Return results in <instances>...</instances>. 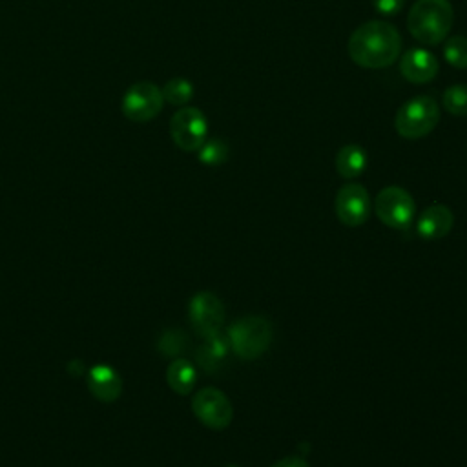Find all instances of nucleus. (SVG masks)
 I'll return each mask as SVG.
<instances>
[{
    "label": "nucleus",
    "mask_w": 467,
    "mask_h": 467,
    "mask_svg": "<svg viewBox=\"0 0 467 467\" xmlns=\"http://www.w3.org/2000/svg\"><path fill=\"white\" fill-rule=\"evenodd\" d=\"M347 49L354 64L381 69L400 58L401 35L387 20H368L352 31Z\"/></svg>",
    "instance_id": "f257e3e1"
},
{
    "label": "nucleus",
    "mask_w": 467,
    "mask_h": 467,
    "mask_svg": "<svg viewBox=\"0 0 467 467\" xmlns=\"http://www.w3.org/2000/svg\"><path fill=\"white\" fill-rule=\"evenodd\" d=\"M197 157L206 166H219L228 159V144L223 139H206L197 150Z\"/></svg>",
    "instance_id": "aec40b11"
},
{
    "label": "nucleus",
    "mask_w": 467,
    "mask_h": 467,
    "mask_svg": "<svg viewBox=\"0 0 467 467\" xmlns=\"http://www.w3.org/2000/svg\"><path fill=\"white\" fill-rule=\"evenodd\" d=\"M226 467H239V465H226Z\"/></svg>",
    "instance_id": "b1692460"
},
{
    "label": "nucleus",
    "mask_w": 467,
    "mask_h": 467,
    "mask_svg": "<svg viewBox=\"0 0 467 467\" xmlns=\"http://www.w3.org/2000/svg\"><path fill=\"white\" fill-rule=\"evenodd\" d=\"M374 212L385 226L405 230L414 221L416 202L405 188L385 186L374 199Z\"/></svg>",
    "instance_id": "39448f33"
},
{
    "label": "nucleus",
    "mask_w": 467,
    "mask_h": 467,
    "mask_svg": "<svg viewBox=\"0 0 467 467\" xmlns=\"http://www.w3.org/2000/svg\"><path fill=\"white\" fill-rule=\"evenodd\" d=\"M230 350L232 348H230L228 336L223 330L210 334L204 337V341L195 350L197 365L206 372H215L223 365V361Z\"/></svg>",
    "instance_id": "4468645a"
},
{
    "label": "nucleus",
    "mask_w": 467,
    "mask_h": 467,
    "mask_svg": "<svg viewBox=\"0 0 467 467\" xmlns=\"http://www.w3.org/2000/svg\"><path fill=\"white\" fill-rule=\"evenodd\" d=\"M443 58L456 69H467V36L454 35L445 40Z\"/></svg>",
    "instance_id": "412c9836"
},
{
    "label": "nucleus",
    "mask_w": 467,
    "mask_h": 467,
    "mask_svg": "<svg viewBox=\"0 0 467 467\" xmlns=\"http://www.w3.org/2000/svg\"><path fill=\"white\" fill-rule=\"evenodd\" d=\"M162 97L164 102L171 104V106H186L192 99H193V84L188 78L182 77H173L170 78L162 88Z\"/></svg>",
    "instance_id": "f3484780"
},
{
    "label": "nucleus",
    "mask_w": 467,
    "mask_h": 467,
    "mask_svg": "<svg viewBox=\"0 0 467 467\" xmlns=\"http://www.w3.org/2000/svg\"><path fill=\"white\" fill-rule=\"evenodd\" d=\"M440 71L438 58L425 47H410L400 58V73L412 84H427Z\"/></svg>",
    "instance_id": "9b49d317"
},
{
    "label": "nucleus",
    "mask_w": 467,
    "mask_h": 467,
    "mask_svg": "<svg viewBox=\"0 0 467 467\" xmlns=\"http://www.w3.org/2000/svg\"><path fill=\"white\" fill-rule=\"evenodd\" d=\"M440 122V106L429 95H416L403 102L394 119V128L403 139H421Z\"/></svg>",
    "instance_id": "20e7f679"
},
{
    "label": "nucleus",
    "mask_w": 467,
    "mask_h": 467,
    "mask_svg": "<svg viewBox=\"0 0 467 467\" xmlns=\"http://www.w3.org/2000/svg\"><path fill=\"white\" fill-rule=\"evenodd\" d=\"M454 22V9L449 0H416L407 15L409 33L425 46L445 40Z\"/></svg>",
    "instance_id": "f03ea898"
},
{
    "label": "nucleus",
    "mask_w": 467,
    "mask_h": 467,
    "mask_svg": "<svg viewBox=\"0 0 467 467\" xmlns=\"http://www.w3.org/2000/svg\"><path fill=\"white\" fill-rule=\"evenodd\" d=\"M170 135L182 151H197L208 139V119L195 106H182L170 119Z\"/></svg>",
    "instance_id": "423d86ee"
},
{
    "label": "nucleus",
    "mask_w": 467,
    "mask_h": 467,
    "mask_svg": "<svg viewBox=\"0 0 467 467\" xmlns=\"http://www.w3.org/2000/svg\"><path fill=\"white\" fill-rule=\"evenodd\" d=\"M224 316V305L213 292H197L188 303V319L202 337L223 330Z\"/></svg>",
    "instance_id": "9d476101"
},
{
    "label": "nucleus",
    "mask_w": 467,
    "mask_h": 467,
    "mask_svg": "<svg viewBox=\"0 0 467 467\" xmlns=\"http://www.w3.org/2000/svg\"><path fill=\"white\" fill-rule=\"evenodd\" d=\"M334 208H336L337 219L345 226L356 228V226H361L368 219L370 210H372V201L363 184L347 182L337 190Z\"/></svg>",
    "instance_id": "1a4fd4ad"
},
{
    "label": "nucleus",
    "mask_w": 467,
    "mask_h": 467,
    "mask_svg": "<svg viewBox=\"0 0 467 467\" xmlns=\"http://www.w3.org/2000/svg\"><path fill=\"white\" fill-rule=\"evenodd\" d=\"M368 164V155L359 144H345L336 155V170L345 179L359 177Z\"/></svg>",
    "instance_id": "dca6fc26"
},
{
    "label": "nucleus",
    "mask_w": 467,
    "mask_h": 467,
    "mask_svg": "<svg viewBox=\"0 0 467 467\" xmlns=\"http://www.w3.org/2000/svg\"><path fill=\"white\" fill-rule=\"evenodd\" d=\"M195 418L213 431H223L232 423L234 409L228 396L215 387H202L192 398Z\"/></svg>",
    "instance_id": "0eeeda50"
},
{
    "label": "nucleus",
    "mask_w": 467,
    "mask_h": 467,
    "mask_svg": "<svg viewBox=\"0 0 467 467\" xmlns=\"http://www.w3.org/2000/svg\"><path fill=\"white\" fill-rule=\"evenodd\" d=\"M188 347V336L179 330V328H166L159 341H157V350L168 358H179Z\"/></svg>",
    "instance_id": "a211bd4d"
},
{
    "label": "nucleus",
    "mask_w": 467,
    "mask_h": 467,
    "mask_svg": "<svg viewBox=\"0 0 467 467\" xmlns=\"http://www.w3.org/2000/svg\"><path fill=\"white\" fill-rule=\"evenodd\" d=\"M454 224V215L445 204L427 206L416 219V232L425 241H438L445 237Z\"/></svg>",
    "instance_id": "f8f14e48"
},
{
    "label": "nucleus",
    "mask_w": 467,
    "mask_h": 467,
    "mask_svg": "<svg viewBox=\"0 0 467 467\" xmlns=\"http://www.w3.org/2000/svg\"><path fill=\"white\" fill-rule=\"evenodd\" d=\"M166 381L173 392L186 396L197 383V368L190 359L175 358L166 368Z\"/></svg>",
    "instance_id": "2eb2a0df"
},
{
    "label": "nucleus",
    "mask_w": 467,
    "mask_h": 467,
    "mask_svg": "<svg viewBox=\"0 0 467 467\" xmlns=\"http://www.w3.org/2000/svg\"><path fill=\"white\" fill-rule=\"evenodd\" d=\"M445 111L454 117H467V84H452L441 95Z\"/></svg>",
    "instance_id": "6ab92c4d"
},
{
    "label": "nucleus",
    "mask_w": 467,
    "mask_h": 467,
    "mask_svg": "<svg viewBox=\"0 0 467 467\" xmlns=\"http://www.w3.org/2000/svg\"><path fill=\"white\" fill-rule=\"evenodd\" d=\"M272 467H310V465L301 456H286L277 460Z\"/></svg>",
    "instance_id": "5701e85b"
},
{
    "label": "nucleus",
    "mask_w": 467,
    "mask_h": 467,
    "mask_svg": "<svg viewBox=\"0 0 467 467\" xmlns=\"http://www.w3.org/2000/svg\"><path fill=\"white\" fill-rule=\"evenodd\" d=\"M89 392L104 403L115 401L122 392V378L111 365H93L86 374Z\"/></svg>",
    "instance_id": "ddd939ff"
},
{
    "label": "nucleus",
    "mask_w": 467,
    "mask_h": 467,
    "mask_svg": "<svg viewBox=\"0 0 467 467\" xmlns=\"http://www.w3.org/2000/svg\"><path fill=\"white\" fill-rule=\"evenodd\" d=\"M232 352L244 359H255L266 352L272 343V323L263 316H243L226 330Z\"/></svg>",
    "instance_id": "7ed1b4c3"
},
{
    "label": "nucleus",
    "mask_w": 467,
    "mask_h": 467,
    "mask_svg": "<svg viewBox=\"0 0 467 467\" xmlns=\"http://www.w3.org/2000/svg\"><path fill=\"white\" fill-rule=\"evenodd\" d=\"M164 104L162 91L153 82H135L122 97V113L133 122H148L155 119Z\"/></svg>",
    "instance_id": "6e6552de"
},
{
    "label": "nucleus",
    "mask_w": 467,
    "mask_h": 467,
    "mask_svg": "<svg viewBox=\"0 0 467 467\" xmlns=\"http://www.w3.org/2000/svg\"><path fill=\"white\" fill-rule=\"evenodd\" d=\"M405 0H372V7L378 15L396 16L403 9Z\"/></svg>",
    "instance_id": "4be33fe9"
}]
</instances>
